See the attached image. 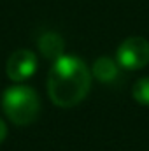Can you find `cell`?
Segmentation results:
<instances>
[{
    "label": "cell",
    "instance_id": "6da1fadb",
    "mask_svg": "<svg viewBox=\"0 0 149 151\" xmlns=\"http://www.w3.org/2000/svg\"><path fill=\"white\" fill-rule=\"evenodd\" d=\"M91 88L88 65L72 55H62L54 60L47 74V95L58 107H74L82 102Z\"/></svg>",
    "mask_w": 149,
    "mask_h": 151
},
{
    "label": "cell",
    "instance_id": "7a4b0ae2",
    "mask_svg": "<svg viewBox=\"0 0 149 151\" xmlns=\"http://www.w3.org/2000/svg\"><path fill=\"white\" fill-rule=\"evenodd\" d=\"M2 109L5 116L18 127H27L34 123L39 116L40 102L34 88L25 84L11 86L4 91Z\"/></svg>",
    "mask_w": 149,
    "mask_h": 151
},
{
    "label": "cell",
    "instance_id": "3957f363",
    "mask_svg": "<svg viewBox=\"0 0 149 151\" xmlns=\"http://www.w3.org/2000/svg\"><path fill=\"white\" fill-rule=\"evenodd\" d=\"M116 62L126 70L144 69L149 63V40L144 37L125 39L116 51Z\"/></svg>",
    "mask_w": 149,
    "mask_h": 151
},
{
    "label": "cell",
    "instance_id": "277c9868",
    "mask_svg": "<svg viewBox=\"0 0 149 151\" xmlns=\"http://www.w3.org/2000/svg\"><path fill=\"white\" fill-rule=\"evenodd\" d=\"M37 70V56L30 49H18L14 51L5 65V72L9 76L11 81L21 83L30 79Z\"/></svg>",
    "mask_w": 149,
    "mask_h": 151
},
{
    "label": "cell",
    "instance_id": "5b68a950",
    "mask_svg": "<svg viewBox=\"0 0 149 151\" xmlns=\"http://www.w3.org/2000/svg\"><path fill=\"white\" fill-rule=\"evenodd\" d=\"M93 76L100 83H114L119 76V65L109 56H100L93 63Z\"/></svg>",
    "mask_w": 149,
    "mask_h": 151
},
{
    "label": "cell",
    "instance_id": "8992f818",
    "mask_svg": "<svg viewBox=\"0 0 149 151\" xmlns=\"http://www.w3.org/2000/svg\"><path fill=\"white\" fill-rule=\"evenodd\" d=\"M39 49H40V53H42L46 58L56 60V58H60V56L63 55V51H65V42H63V39L60 37L58 34L47 32V34H44L42 37L39 39Z\"/></svg>",
    "mask_w": 149,
    "mask_h": 151
},
{
    "label": "cell",
    "instance_id": "52a82bcc",
    "mask_svg": "<svg viewBox=\"0 0 149 151\" xmlns=\"http://www.w3.org/2000/svg\"><path fill=\"white\" fill-rule=\"evenodd\" d=\"M133 99L142 104V106H149V77H140L132 90Z\"/></svg>",
    "mask_w": 149,
    "mask_h": 151
},
{
    "label": "cell",
    "instance_id": "ba28073f",
    "mask_svg": "<svg viewBox=\"0 0 149 151\" xmlns=\"http://www.w3.org/2000/svg\"><path fill=\"white\" fill-rule=\"evenodd\" d=\"M5 135H7V127H5V123H4V121L0 119V144L4 142Z\"/></svg>",
    "mask_w": 149,
    "mask_h": 151
}]
</instances>
